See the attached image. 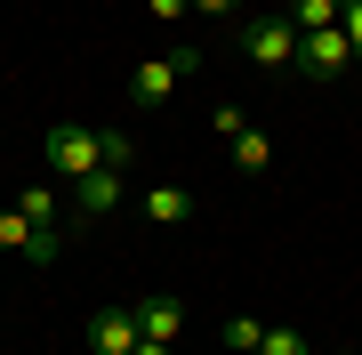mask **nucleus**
Instances as JSON below:
<instances>
[{"instance_id": "16", "label": "nucleus", "mask_w": 362, "mask_h": 355, "mask_svg": "<svg viewBox=\"0 0 362 355\" xmlns=\"http://www.w3.org/2000/svg\"><path fill=\"white\" fill-rule=\"evenodd\" d=\"M338 33H346L354 49H362V0H346V9H338Z\"/></svg>"}, {"instance_id": "1", "label": "nucleus", "mask_w": 362, "mask_h": 355, "mask_svg": "<svg viewBox=\"0 0 362 355\" xmlns=\"http://www.w3.org/2000/svg\"><path fill=\"white\" fill-rule=\"evenodd\" d=\"M40 162H49V178H89V170H129V137L121 130H97V121H49V137H40Z\"/></svg>"}, {"instance_id": "17", "label": "nucleus", "mask_w": 362, "mask_h": 355, "mask_svg": "<svg viewBox=\"0 0 362 355\" xmlns=\"http://www.w3.org/2000/svg\"><path fill=\"white\" fill-rule=\"evenodd\" d=\"M185 9H194V0H153V16H161V25H177Z\"/></svg>"}, {"instance_id": "14", "label": "nucleus", "mask_w": 362, "mask_h": 355, "mask_svg": "<svg viewBox=\"0 0 362 355\" xmlns=\"http://www.w3.org/2000/svg\"><path fill=\"white\" fill-rule=\"evenodd\" d=\"M258 355H306V339H298V331H282V323H266V347Z\"/></svg>"}, {"instance_id": "11", "label": "nucleus", "mask_w": 362, "mask_h": 355, "mask_svg": "<svg viewBox=\"0 0 362 355\" xmlns=\"http://www.w3.org/2000/svg\"><path fill=\"white\" fill-rule=\"evenodd\" d=\"M338 9H346V0H290L282 16H290L298 33H322V25H338Z\"/></svg>"}, {"instance_id": "9", "label": "nucleus", "mask_w": 362, "mask_h": 355, "mask_svg": "<svg viewBox=\"0 0 362 355\" xmlns=\"http://www.w3.org/2000/svg\"><path fill=\"white\" fill-rule=\"evenodd\" d=\"M145 218L153 226H185L194 218V194H185V186H145Z\"/></svg>"}, {"instance_id": "5", "label": "nucleus", "mask_w": 362, "mask_h": 355, "mask_svg": "<svg viewBox=\"0 0 362 355\" xmlns=\"http://www.w3.org/2000/svg\"><path fill=\"white\" fill-rule=\"evenodd\" d=\"M194 73V49H169V57H153V65H137L129 73V106H169V89Z\"/></svg>"}, {"instance_id": "19", "label": "nucleus", "mask_w": 362, "mask_h": 355, "mask_svg": "<svg viewBox=\"0 0 362 355\" xmlns=\"http://www.w3.org/2000/svg\"><path fill=\"white\" fill-rule=\"evenodd\" d=\"M137 355H169V347H161V339H137Z\"/></svg>"}, {"instance_id": "6", "label": "nucleus", "mask_w": 362, "mask_h": 355, "mask_svg": "<svg viewBox=\"0 0 362 355\" xmlns=\"http://www.w3.org/2000/svg\"><path fill=\"white\" fill-rule=\"evenodd\" d=\"M89 355H137V307H105V315H89Z\"/></svg>"}, {"instance_id": "13", "label": "nucleus", "mask_w": 362, "mask_h": 355, "mask_svg": "<svg viewBox=\"0 0 362 355\" xmlns=\"http://www.w3.org/2000/svg\"><path fill=\"white\" fill-rule=\"evenodd\" d=\"M16 210H25L33 226H57V194H49V186H25V194H16Z\"/></svg>"}, {"instance_id": "18", "label": "nucleus", "mask_w": 362, "mask_h": 355, "mask_svg": "<svg viewBox=\"0 0 362 355\" xmlns=\"http://www.w3.org/2000/svg\"><path fill=\"white\" fill-rule=\"evenodd\" d=\"M194 9H202V16H218V25H226V16L242 9V0H194Z\"/></svg>"}, {"instance_id": "7", "label": "nucleus", "mask_w": 362, "mask_h": 355, "mask_svg": "<svg viewBox=\"0 0 362 355\" xmlns=\"http://www.w3.org/2000/svg\"><path fill=\"white\" fill-rule=\"evenodd\" d=\"M121 194H129V186H121V170H89V178L73 186L81 218H113V210H121Z\"/></svg>"}, {"instance_id": "20", "label": "nucleus", "mask_w": 362, "mask_h": 355, "mask_svg": "<svg viewBox=\"0 0 362 355\" xmlns=\"http://www.w3.org/2000/svg\"><path fill=\"white\" fill-rule=\"evenodd\" d=\"M354 65H362V49H354Z\"/></svg>"}, {"instance_id": "15", "label": "nucleus", "mask_w": 362, "mask_h": 355, "mask_svg": "<svg viewBox=\"0 0 362 355\" xmlns=\"http://www.w3.org/2000/svg\"><path fill=\"white\" fill-rule=\"evenodd\" d=\"M209 130H218V137H242L250 113H242V106H218V113H209Z\"/></svg>"}, {"instance_id": "12", "label": "nucleus", "mask_w": 362, "mask_h": 355, "mask_svg": "<svg viewBox=\"0 0 362 355\" xmlns=\"http://www.w3.org/2000/svg\"><path fill=\"white\" fill-rule=\"evenodd\" d=\"M226 347H233V355H258V347H266V323H258V315H233V323H226Z\"/></svg>"}, {"instance_id": "8", "label": "nucleus", "mask_w": 362, "mask_h": 355, "mask_svg": "<svg viewBox=\"0 0 362 355\" xmlns=\"http://www.w3.org/2000/svg\"><path fill=\"white\" fill-rule=\"evenodd\" d=\"M177 331H185V307L177 299H137V339H177Z\"/></svg>"}, {"instance_id": "3", "label": "nucleus", "mask_w": 362, "mask_h": 355, "mask_svg": "<svg viewBox=\"0 0 362 355\" xmlns=\"http://www.w3.org/2000/svg\"><path fill=\"white\" fill-rule=\"evenodd\" d=\"M242 57H250L258 73H282V65H298V25H290L282 9H274V16H250V25H242Z\"/></svg>"}, {"instance_id": "2", "label": "nucleus", "mask_w": 362, "mask_h": 355, "mask_svg": "<svg viewBox=\"0 0 362 355\" xmlns=\"http://www.w3.org/2000/svg\"><path fill=\"white\" fill-rule=\"evenodd\" d=\"M346 73H354V40L338 33V25L298 33V81H306V89H338Z\"/></svg>"}, {"instance_id": "4", "label": "nucleus", "mask_w": 362, "mask_h": 355, "mask_svg": "<svg viewBox=\"0 0 362 355\" xmlns=\"http://www.w3.org/2000/svg\"><path fill=\"white\" fill-rule=\"evenodd\" d=\"M0 250H8V259H33V266H49L65 242H57V226H33V218L8 202V210H0Z\"/></svg>"}, {"instance_id": "10", "label": "nucleus", "mask_w": 362, "mask_h": 355, "mask_svg": "<svg viewBox=\"0 0 362 355\" xmlns=\"http://www.w3.org/2000/svg\"><path fill=\"white\" fill-rule=\"evenodd\" d=\"M226 145H233V162H242L250 178H266V170H274V145H266V130H242V137H226Z\"/></svg>"}]
</instances>
